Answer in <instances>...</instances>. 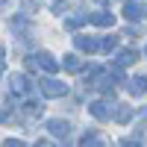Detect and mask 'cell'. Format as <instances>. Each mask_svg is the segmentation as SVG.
Wrapping results in <instances>:
<instances>
[{"mask_svg": "<svg viewBox=\"0 0 147 147\" xmlns=\"http://www.w3.org/2000/svg\"><path fill=\"white\" fill-rule=\"evenodd\" d=\"M47 129H50L53 136H59V138H68L71 136V124H68V121H50Z\"/></svg>", "mask_w": 147, "mask_h": 147, "instance_id": "cell-5", "label": "cell"}, {"mask_svg": "<svg viewBox=\"0 0 147 147\" xmlns=\"http://www.w3.org/2000/svg\"><path fill=\"white\" fill-rule=\"evenodd\" d=\"M88 24H94V27H112L115 15L112 12H94V15H88Z\"/></svg>", "mask_w": 147, "mask_h": 147, "instance_id": "cell-4", "label": "cell"}, {"mask_svg": "<svg viewBox=\"0 0 147 147\" xmlns=\"http://www.w3.org/2000/svg\"><path fill=\"white\" fill-rule=\"evenodd\" d=\"M85 21H88V15H71V18H65V30H77Z\"/></svg>", "mask_w": 147, "mask_h": 147, "instance_id": "cell-11", "label": "cell"}, {"mask_svg": "<svg viewBox=\"0 0 147 147\" xmlns=\"http://www.w3.org/2000/svg\"><path fill=\"white\" fill-rule=\"evenodd\" d=\"M136 59H138V50H121L115 62H118V68H127V65L136 62Z\"/></svg>", "mask_w": 147, "mask_h": 147, "instance_id": "cell-8", "label": "cell"}, {"mask_svg": "<svg viewBox=\"0 0 147 147\" xmlns=\"http://www.w3.org/2000/svg\"><path fill=\"white\" fill-rule=\"evenodd\" d=\"M62 65H65L68 71H82V62H80V56H74V53H71V56H65V62H62Z\"/></svg>", "mask_w": 147, "mask_h": 147, "instance_id": "cell-12", "label": "cell"}, {"mask_svg": "<svg viewBox=\"0 0 147 147\" xmlns=\"http://www.w3.org/2000/svg\"><path fill=\"white\" fill-rule=\"evenodd\" d=\"M127 88H129V94H144L147 91V80L144 77H136V80H129Z\"/></svg>", "mask_w": 147, "mask_h": 147, "instance_id": "cell-10", "label": "cell"}, {"mask_svg": "<svg viewBox=\"0 0 147 147\" xmlns=\"http://www.w3.org/2000/svg\"><path fill=\"white\" fill-rule=\"evenodd\" d=\"M6 3H9V0H0V9H6Z\"/></svg>", "mask_w": 147, "mask_h": 147, "instance_id": "cell-19", "label": "cell"}, {"mask_svg": "<svg viewBox=\"0 0 147 147\" xmlns=\"http://www.w3.org/2000/svg\"><path fill=\"white\" fill-rule=\"evenodd\" d=\"M3 147H27V144H24V141H15V138H9Z\"/></svg>", "mask_w": 147, "mask_h": 147, "instance_id": "cell-16", "label": "cell"}, {"mask_svg": "<svg viewBox=\"0 0 147 147\" xmlns=\"http://www.w3.org/2000/svg\"><path fill=\"white\" fill-rule=\"evenodd\" d=\"M129 118H132V109H129V106H121L118 112H115V121H118V124H127Z\"/></svg>", "mask_w": 147, "mask_h": 147, "instance_id": "cell-13", "label": "cell"}, {"mask_svg": "<svg viewBox=\"0 0 147 147\" xmlns=\"http://www.w3.org/2000/svg\"><path fill=\"white\" fill-rule=\"evenodd\" d=\"M38 91L44 97H62V94H68V85L65 82H56V80H41L38 82Z\"/></svg>", "mask_w": 147, "mask_h": 147, "instance_id": "cell-1", "label": "cell"}, {"mask_svg": "<svg viewBox=\"0 0 147 147\" xmlns=\"http://www.w3.org/2000/svg\"><path fill=\"white\" fill-rule=\"evenodd\" d=\"M32 59H35V68H44L47 74H56L59 71V62H56L50 53H38V56H32Z\"/></svg>", "mask_w": 147, "mask_h": 147, "instance_id": "cell-3", "label": "cell"}, {"mask_svg": "<svg viewBox=\"0 0 147 147\" xmlns=\"http://www.w3.org/2000/svg\"><path fill=\"white\" fill-rule=\"evenodd\" d=\"M115 47H118V38H115V35H109V38L100 41V50H106V53H109V50H115Z\"/></svg>", "mask_w": 147, "mask_h": 147, "instance_id": "cell-14", "label": "cell"}, {"mask_svg": "<svg viewBox=\"0 0 147 147\" xmlns=\"http://www.w3.org/2000/svg\"><path fill=\"white\" fill-rule=\"evenodd\" d=\"M121 147H138L136 141H124V144H121Z\"/></svg>", "mask_w": 147, "mask_h": 147, "instance_id": "cell-17", "label": "cell"}, {"mask_svg": "<svg viewBox=\"0 0 147 147\" xmlns=\"http://www.w3.org/2000/svg\"><path fill=\"white\" fill-rule=\"evenodd\" d=\"M88 112H91L97 121H109V118H112V106L103 103V100H94V103H88Z\"/></svg>", "mask_w": 147, "mask_h": 147, "instance_id": "cell-2", "label": "cell"}, {"mask_svg": "<svg viewBox=\"0 0 147 147\" xmlns=\"http://www.w3.org/2000/svg\"><path fill=\"white\" fill-rule=\"evenodd\" d=\"M144 53H147V50H144Z\"/></svg>", "mask_w": 147, "mask_h": 147, "instance_id": "cell-20", "label": "cell"}, {"mask_svg": "<svg viewBox=\"0 0 147 147\" xmlns=\"http://www.w3.org/2000/svg\"><path fill=\"white\" fill-rule=\"evenodd\" d=\"M82 147H103V144H100V141L94 138V132H88V136L82 138Z\"/></svg>", "mask_w": 147, "mask_h": 147, "instance_id": "cell-15", "label": "cell"}, {"mask_svg": "<svg viewBox=\"0 0 147 147\" xmlns=\"http://www.w3.org/2000/svg\"><path fill=\"white\" fill-rule=\"evenodd\" d=\"M124 15H127V21H141V18H144V9H141L138 3H132V0H129V3L124 6Z\"/></svg>", "mask_w": 147, "mask_h": 147, "instance_id": "cell-7", "label": "cell"}, {"mask_svg": "<svg viewBox=\"0 0 147 147\" xmlns=\"http://www.w3.org/2000/svg\"><path fill=\"white\" fill-rule=\"evenodd\" d=\"M35 147H50V141H38V144H35Z\"/></svg>", "mask_w": 147, "mask_h": 147, "instance_id": "cell-18", "label": "cell"}, {"mask_svg": "<svg viewBox=\"0 0 147 147\" xmlns=\"http://www.w3.org/2000/svg\"><path fill=\"white\" fill-rule=\"evenodd\" d=\"M30 88V80L24 77V74H12V91H18V94H24Z\"/></svg>", "mask_w": 147, "mask_h": 147, "instance_id": "cell-9", "label": "cell"}, {"mask_svg": "<svg viewBox=\"0 0 147 147\" xmlns=\"http://www.w3.org/2000/svg\"><path fill=\"white\" fill-rule=\"evenodd\" d=\"M74 44H77L82 53H94L97 47H100V44H97L94 38H85V35H77V38H74Z\"/></svg>", "mask_w": 147, "mask_h": 147, "instance_id": "cell-6", "label": "cell"}]
</instances>
